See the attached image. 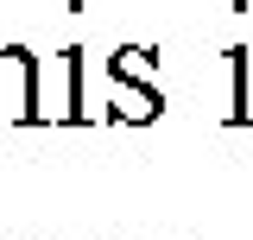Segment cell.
<instances>
[{
    "instance_id": "6da1fadb",
    "label": "cell",
    "mask_w": 253,
    "mask_h": 240,
    "mask_svg": "<svg viewBox=\"0 0 253 240\" xmlns=\"http://www.w3.org/2000/svg\"><path fill=\"white\" fill-rule=\"evenodd\" d=\"M0 120H38L32 51H19V44H6V51H0Z\"/></svg>"
},
{
    "instance_id": "7a4b0ae2",
    "label": "cell",
    "mask_w": 253,
    "mask_h": 240,
    "mask_svg": "<svg viewBox=\"0 0 253 240\" xmlns=\"http://www.w3.org/2000/svg\"><path fill=\"white\" fill-rule=\"evenodd\" d=\"M114 108L108 114L121 120V126H146V120L165 114V95H158V82H114V95H108Z\"/></svg>"
},
{
    "instance_id": "3957f363",
    "label": "cell",
    "mask_w": 253,
    "mask_h": 240,
    "mask_svg": "<svg viewBox=\"0 0 253 240\" xmlns=\"http://www.w3.org/2000/svg\"><path fill=\"white\" fill-rule=\"evenodd\" d=\"M152 76H158V51L146 44H121L108 57V82H152Z\"/></svg>"
}]
</instances>
